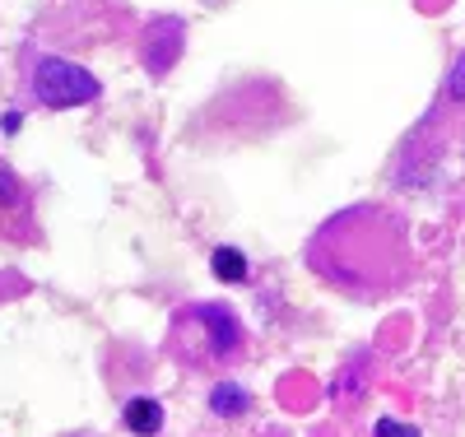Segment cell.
<instances>
[{"label":"cell","instance_id":"cell-11","mask_svg":"<svg viewBox=\"0 0 465 437\" xmlns=\"http://www.w3.org/2000/svg\"><path fill=\"white\" fill-rule=\"evenodd\" d=\"M70 437H89V432H70Z\"/></svg>","mask_w":465,"mask_h":437},{"label":"cell","instance_id":"cell-9","mask_svg":"<svg viewBox=\"0 0 465 437\" xmlns=\"http://www.w3.org/2000/svg\"><path fill=\"white\" fill-rule=\"evenodd\" d=\"M447 94L456 98V103H465V56L451 65V79H447Z\"/></svg>","mask_w":465,"mask_h":437},{"label":"cell","instance_id":"cell-8","mask_svg":"<svg viewBox=\"0 0 465 437\" xmlns=\"http://www.w3.org/2000/svg\"><path fill=\"white\" fill-rule=\"evenodd\" d=\"M377 437H419V428L396 423V419H377Z\"/></svg>","mask_w":465,"mask_h":437},{"label":"cell","instance_id":"cell-4","mask_svg":"<svg viewBox=\"0 0 465 437\" xmlns=\"http://www.w3.org/2000/svg\"><path fill=\"white\" fill-rule=\"evenodd\" d=\"M122 423L135 432V437H159L163 432V405L153 395H131L122 405Z\"/></svg>","mask_w":465,"mask_h":437},{"label":"cell","instance_id":"cell-6","mask_svg":"<svg viewBox=\"0 0 465 437\" xmlns=\"http://www.w3.org/2000/svg\"><path fill=\"white\" fill-rule=\"evenodd\" d=\"M210 270H214V280H223V284H247L252 261L238 247H214L210 252Z\"/></svg>","mask_w":465,"mask_h":437},{"label":"cell","instance_id":"cell-7","mask_svg":"<svg viewBox=\"0 0 465 437\" xmlns=\"http://www.w3.org/2000/svg\"><path fill=\"white\" fill-rule=\"evenodd\" d=\"M19 210H24V186H19V177L5 164H0V219H10Z\"/></svg>","mask_w":465,"mask_h":437},{"label":"cell","instance_id":"cell-5","mask_svg":"<svg viewBox=\"0 0 465 437\" xmlns=\"http://www.w3.org/2000/svg\"><path fill=\"white\" fill-rule=\"evenodd\" d=\"M210 410H214L219 419H238V414L252 410V391L238 386V382H214V391H210Z\"/></svg>","mask_w":465,"mask_h":437},{"label":"cell","instance_id":"cell-10","mask_svg":"<svg viewBox=\"0 0 465 437\" xmlns=\"http://www.w3.org/2000/svg\"><path fill=\"white\" fill-rule=\"evenodd\" d=\"M19 122H24V116H19V112H10V116H5V122H0V126H5V135H15V131H19Z\"/></svg>","mask_w":465,"mask_h":437},{"label":"cell","instance_id":"cell-3","mask_svg":"<svg viewBox=\"0 0 465 437\" xmlns=\"http://www.w3.org/2000/svg\"><path fill=\"white\" fill-rule=\"evenodd\" d=\"M186 24L182 19H159L149 33H144V43H140V56H144V65L153 70V74H168L173 70V61L182 56V43H186Z\"/></svg>","mask_w":465,"mask_h":437},{"label":"cell","instance_id":"cell-1","mask_svg":"<svg viewBox=\"0 0 465 437\" xmlns=\"http://www.w3.org/2000/svg\"><path fill=\"white\" fill-rule=\"evenodd\" d=\"M242 322L238 312L223 307V303H201V307H186L177 322H173V349L191 368H210V363H228L232 353H242Z\"/></svg>","mask_w":465,"mask_h":437},{"label":"cell","instance_id":"cell-2","mask_svg":"<svg viewBox=\"0 0 465 437\" xmlns=\"http://www.w3.org/2000/svg\"><path fill=\"white\" fill-rule=\"evenodd\" d=\"M33 94L43 107H84L103 94V84L84 70V65H74V61H61V56H47V61H37L33 70Z\"/></svg>","mask_w":465,"mask_h":437}]
</instances>
